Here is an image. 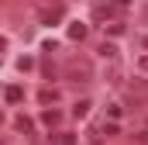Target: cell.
<instances>
[{
    "mask_svg": "<svg viewBox=\"0 0 148 145\" xmlns=\"http://www.w3.org/2000/svg\"><path fill=\"white\" fill-rule=\"evenodd\" d=\"M66 76H69L73 83H90V79H93V62H90V59H69Z\"/></svg>",
    "mask_w": 148,
    "mask_h": 145,
    "instance_id": "obj_1",
    "label": "cell"
},
{
    "mask_svg": "<svg viewBox=\"0 0 148 145\" xmlns=\"http://www.w3.org/2000/svg\"><path fill=\"white\" fill-rule=\"evenodd\" d=\"M41 21L45 24H59L62 21V7H41Z\"/></svg>",
    "mask_w": 148,
    "mask_h": 145,
    "instance_id": "obj_2",
    "label": "cell"
},
{
    "mask_svg": "<svg viewBox=\"0 0 148 145\" xmlns=\"http://www.w3.org/2000/svg\"><path fill=\"white\" fill-rule=\"evenodd\" d=\"M3 97H7V104H21L24 90H21V86H3Z\"/></svg>",
    "mask_w": 148,
    "mask_h": 145,
    "instance_id": "obj_3",
    "label": "cell"
},
{
    "mask_svg": "<svg viewBox=\"0 0 148 145\" xmlns=\"http://www.w3.org/2000/svg\"><path fill=\"white\" fill-rule=\"evenodd\" d=\"M41 121H45L48 128H59V124H62V110H45V114H41Z\"/></svg>",
    "mask_w": 148,
    "mask_h": 145,
    "instance_id": "obj_4",
    "label": "cell"
},
{
    "mask_svg": "<svg viewBox=\"0 0 148 145\" xmlns=\"http://www.w3.org/2000/svg\"><path fill=\"white\" fill-rule=\"evenodd\" d=\"M69 38H76V41H83V38H86V24H79V21H73V24H69Z\"/></svg>",
    "mask_w": 148,
    "mask_h": 145,
    "instance_id": "obj_5",
    "label": "cell"
},
{
    "mask_svg": "<svg viewBox=\"0 0 148 145\" xmlns=\"http://www.w3.org/2000/svg\"><path fill=\"white\" fill-rule=\"evenodd\" d=\"M38 100H41V104H55V100H59V90H45V86H41V90H38Z\"/></svg>",
    "mask_w": 148,
    "mask_h": 145,
    "instance_id": "obj_6",
    "label": "cell"
},
{
    "mask_svg": "<svg viewBox=\"0 0 148 145\" xmlns=\"http://www.w3.org/2000/svg\"><path fill=\"white\" fill-rule=\"evenodd\" d=\"M17 131L21 135H35V121L31 117H17Z\"/></svg>",
    "mask_w": 148,
    "mask_h": 145,
    "instance_id": "obj_7",
    "label": "cell"
},
{
    "mask_svg": "<svg viewBox=\"0 0 148 145\" xmlns=\"http://www.w3.org/2000/svg\"><path fill=\"white\" fill-rule=\"evenodd\" d=\"M93 21H110V7H93Z\"/></svg>",
    "mask_w": 148,
    "mask_h": 145,
    "instance_id": "obj_8",
    "label": "cell"
},
{
    "mask_svg": "<svg viewBox=\"0 0 148 145\" xmlns=\"http://www.w3.org/2000/svg\"><path fill=\"white\" fill-rule=\"evenodd\" d=\"M100 55H117V48H114L110 41H103V45H100Z\"/></svg>",
    "mask_w": 148,
    "mask_h": 145,
    "instance_id": "obj_9",
    "label": "cell"
},
{
    "mask_svg": "<svg viewBox=\"0 0 148 145\" xmlns=\"http://www.w3.org/2000/svg\"><path fill=\"white\" fill-rule=\"evenodd\" d=\"M76 114H79V117H83V114H90V100H79V104H76Z\"/></svg>",
    "mask_w": 148,
    "mask_h": 145,
    "instance_id": "obj_10",
    "label": "cell"
},
{
    "mask_svg": "<svg viewBox=\"0 0 148 145\" xmlns=\"http://www.w3.org/2000/svg\"><path fill=\"white\" fill-rule=\"evenodd\" d=\"M107 35H110V38H117V35H124V24H110V28H107Z\"/></svg>",
    "mask_w": 148,
    "mask_h": 145,
    "instance_id": "obj_11",
    "label": "cell"
},
{
    "mask_svg": "<svg viewBox=\"0 0 148 145\" xmlns=\"http://www.w3.org/2000/svg\"><path fill=\"white\" fill-rule=\"evenodd\" d=\"M3 48H7V41H3V38H0V52H3Z\"/></svg>",
    "mask_w": 148,
    "mask_h": 145,
    "instance_id": "obj_12",
    "label": "cell"
},
{
    "mask_svg": "<svg viewBox=\"0 0 148 145\" xmlns=\"http://www.w3.org/2000/svg\"><path fill=\"white\" fill-rule=\"evenodd\" d=\"M0 124H3V114H0Z\"/></svg>",
    "mask_w": 148,
    "mask_h": 145,
    "instance_id": "obj_13",
    "label": "cell"
},
{
    "mask_svg": "<svg viewBox=\"0 0 148 145\" xmlns=\"http://www.w3.org/2000/svg\"><path fill=\"white\" fill-rule=\"evenodd\" d=\"M48 3H52V0H48Z\"/></svg>",
    "mask_w": 148,
    "mask_h": 145,
    "instance_id": "obj_14",
    "label": "cell"
}]
</instances>
